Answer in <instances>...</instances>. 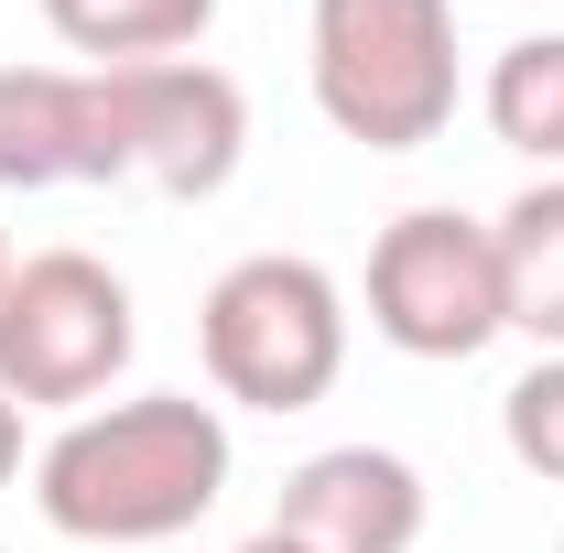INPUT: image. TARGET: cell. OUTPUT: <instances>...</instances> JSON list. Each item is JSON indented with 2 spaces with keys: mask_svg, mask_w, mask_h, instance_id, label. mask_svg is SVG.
I'll return each instance as SVG.
<instances>
[{
  "mask_svg": "<svg viewBox=\"0 0 564 553\" xmlns=\"http://www.w3.org/2000/svg\"><path fill=\"white\" fill-rule=\"evenodd\" d=\"M0 185H120V98L109 66H0Z\"/></svg>",
  "mask_w": 564,
  "mask_h": 553,
  "instance_id": "7",
  "label": "cell"
},
{
  "mask_svg": "<svg viewBox=\"0 0 564 553\" xmlns=\"http://www.w3.org/2000/svg\"><path fill=\"white\" fill-rule=\"evenodd\" d=\"M11 467H22V402L0 391V488H11Z\"/></svg>",
  "mask_w": 564,
  "mask_h": 553,
  "instance_id": "13",
  "label": "cell"
},
{
  "mask_svg": "<svg viewBox=\"0 0 564 553\" xmlns=\"http://www.w3.org/2000/svg\"><path fill=\"white\" fill-rule=\"evenodd\" d=\"M109 98H120V185H152V196H217L250 152V98L228 66H109Z\"/></svg>",
  "mask_w": 564,
  "mask_h": 553,
  "instance_id": "6",
  "label": "cell"
},
{
  "mask_svg": "<svg viewBox=\"0 0 564 553\" xmlns=\"http://www.w3.org/2000/svg\"><path fill=\"white\" fill-rule=\"evenodd\" d=\"M489 239H499L510 326L543 347V358H564V174H543L532 196H510V207L489 217Z\"/></svg>",
  "mask_w": 564,
  "mask_h": 553,
  "instance_id": "9",
  "label": "cell"
},
{
  "mask_svg": "<svg viewBox=\"0 0 564 553\" xmlns=\"http://www.w3.org/2000/svg\"><path fill=\"white\" fill-rule=\"evenodd\" d=\"M217 488H228V423L185 391L76 413L33 467V499L66 543H174L217 510Z\"/></svg>",
  "mask_w": 564,
  "mask_h": 553,
  "instance_id": "1",
  "label": "cell"
},
{
  "mask_svg": "<svg viewBox=\"0 0 564 553\" xmlns=\"http://www.w3.org/2000/svg\"><path fill=\"white\" fill-rule=\"evenodd\" d=\"M369 326L402 358H478L489 337H510L489 217H456V207L391 217L369 239Z\"/></svg>",
  "mask_w": 564,
  "mask_h": 553,
  "instance_id": "5",
  "label": "cell"
},
{
  "mask_svg": "<svg viewBox=\"0 0 564 553\" xmlns=\"http://www.w3.org/2000/svg\"><path fill=\"white\" fill-rule=\"evenodd\" d=\"M0 282H11V228H0Z\"/></svg>",
  "mask_w": 564,
  "mask_h": 553,
  "instance_id": "15",
  "label": "cell"
},
{
  "mask_svg": "<svg viewBox=\"0 0 564 553\" xmlns=\"http://www.w3.org/2000/svg\"><path fill=\"white\" fill-rule=\"evenodd\" d=\"M44 22L87 66H174L217 22V0H44Z\"/></svg>",
  "mask_w": 564,
  "mask_h": 553,
  "instance_id": "10",
  "label": "cell"
},
{
  "mask_svg": "<svg viewBox=\"0 0 564 553\" xmlns=\"http://www.w3.org/2000/svg\"><path fill=\"white\" fill-rule=\"evenodd\" d=\"M272 521L315 553H413L423 543V478L391 445H326V456H304L282 478Z\"/></svg>",
  "mask_w": 564,
  "mask_h": 553,
  "instance_id": "8",
  "label": "cell"
},
{
  "mask_svg": "<svg viewBox=\"0 0 564 553\" xmlns=\"http://www.w3.org/2000/svg\"><path fill=\"white\" fill-rule=\"evenodd\" d=\"M489 131L510 152H532L543 174H564V33H521L510 55L489 66Z\"/></svg>",
  "mask_w": 564,
  "mask_h": 553,
  "instance_id": "11",
  "label": "cell"
},
{
  "mask_svg": "<svg viewBox=\"0 0 564 553\" xmlns=\"http://www.w3.org/2000/svg\"><path fill=\"white\" fill-rule=\"evenodd\" d=\"M131 282L87 250H33L0 282V391L22 413H98V391L131 369Z\"/></svg>",
  "mask_w": 564,
  "mask_h": 553,
  "instance_id": "4",
  "label": "cell"
},
{
  "mask_svg": "<svg viewBox=\"0 0 564 553\" xmlns=\"http://www.w3.org/2000/svg\"><path fill=\"white\" fill-rule=\"evenodd\" d=\"M196 347H207V380L250 413H304L337 391L348 369V293L326 261H293V250H250L207 282L196 304Z\"/></svg>",
  "mask_w": 564,
  "mask_h": 553,
  "instance_id": "3",
  "label": "cell"
},
{
  "mask_svg": "<svg viewBox=\"0 0 564 553\" xmlns=\"http://www.w3.org/2000/svg\"><path fill=\"white\" fill-rule=\"evenodd\" d=\"M499 434H510V456H521L532 478L564 488V358H543V369H521V380H510Z\"/></svg>",
  "mask_w": 564,
  "mask_h": 553,
  "instance_id": "12",
  "label": "cell"
},
{
  "mask_svg": "<svg viewBox=\"0 0 564 553\" xmlns=\"http://www.w3.org/2000/svg\"><path fill=\"white\" fill-rule=\"evenodd\" d=\"M315 109L369 152H423L456 120V0H315Z\"/></svg>",
  "mask_w": 564,
  "mask_h": 553,
  "instance_id": "2",
  "label": "cell"
},
{
  "mask_svg": "<svg viewBox=\"0 0 564 553\" xmlns=\"http://www.w3.org/2000/svg\"><path fill=\"white\" fill-rule=\"evenodd\" d=\"M239 553H315V543H293V532H282V521H272V532H250V543H239Z\"/></svg>",
  "mask_w": 564,
  "mask_h": 553,
  "instance_id": "14",
  "label": "cell"
}]
</instances>
